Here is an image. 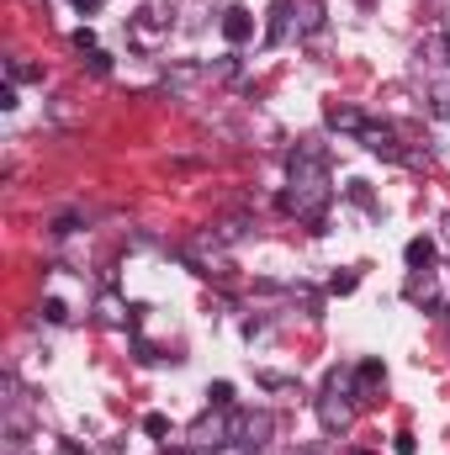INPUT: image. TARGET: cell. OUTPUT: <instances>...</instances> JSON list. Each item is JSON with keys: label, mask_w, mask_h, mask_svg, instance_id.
I'll list each match as a JSON object with an SVG mask.
<instances>
[{"label": "cell", "mask_w": 450, "mask_h": 455, "mask_svg": "<svg viewBox=\"0 0 450 455\" xmlns=\"http://www.w3.org/2000/svg\"><path fill=\"white\" fill-rule=\"evenodd\" d=\"M170 21H175V5H170V0H143V5L133 11V21H127V37H133L138 48H159V37L170 32Z\"/></svg>", "instance_id": "3"}, {"label": "cell", "mask_w": 450, "mask_h": 455, "mask_svg": "<svg viewBox=\"0 0 450 455\" xmlns=\"http://www.w3.org/2000/svg\"><path fill=\"white\" fill-rule=\"evenodd\" d=\"M430 112L440 116V122H446V116H450V80H440V85L430 91Z\"/></svg>", "instance_id": "13"}, {"label": "cell", "mask_w": 450, "mask_h": 455, "mask_svg": "<svg viewBox=\"0 0 450 455\" xmlns=\"http://www.w3.org/2000/svg\"><path fill=\"white\" fill-rule=\"evenodd\" d=\"M223 37L228 43H249V37H254V16H249L244 5H228L223 11Z\"/></svg>", "instance_id": "9"}, {"label": "cell", "mask_w": 450, "mask_h": 455, "mask_svg": "<svg viewBox=\"0 0 450 455\" xmlns=\"http://www.w3.org/2000/svg\"><path fill=\"white\" fill-rule=\"evenodd\" d=\"M446 329H450V307H446Z\"/></svg>", "instance_id": "25"}, {"label": "cell", "mask_w": 450, "mask_h": 455, "mask_svg": "<svg viewBox=\"0 0 450 455\" xmlns=\"http://www.w3.org/2000/svg\"><path fill=\"white\" fill-rule=\"evenodd\" d=\"M213 455H254V451H249V445H238V440H233V445H223V451H213Z\"/></svg>", "instance_id": "23"}, {"label": "cell", "mask_w": 450, "mask_h": 455, "mask_svg": "<svg viewBox=\"0 0 450 455\" xmlns=\"http://www.w3.org/2000/svg\"><path fill=\"white\" fill-rule=\"evenodd\" d=\"M392 451H398V455H419V440H414V435H398V440H392Z\"/></svg>", "instance_id": "20"}, {"label": "cell", "mask_w": 450, "mask_h": 455, "mask_svg": "<svg viewBox=\"0 0 450 455\" xmlns=\"http://www.w3.org/2000/svg\"><path fill=\"white\" fill-rule=\"evenodd\" d=\"M408 302H435V275H430V270H414V281H408Z\"/></svg>", "instance_id": "12"}, {"label": "cell", "mask_w": 450, "mask_h": 455, "mask_svg": "<svg viewBox=\"0 0 450 455\" xmlns=\"http://www.w3.org/2000/svg\"><path fill=\"white\" fill-rule=\"evenodd\" d=\"M360 143H366L371 154H382V159H403V148H398V132H392V127L366 122V127H360Z\"/></svg>", "instance_id": "7"}, {"label": "cell", "mask_w": 450, "mask_h": 455, "mask_svg": "<svg viewBox=\"0 0 450 455\" xmlns=\"http://www.w3.org/2000/svg\"><path fill=\"white\" fill-rule=\"evenodd\" d=\"M207 403H213V408H233V387H228V381H213V387H207Z\"/></svg>", "instance_id": "14"}, {"label": "cell", "mask_w": 450, "mask_h": 455, "mask_svg": "<svg viewBox=\"0 0 450 455\" xmlns=\"http://www.w3.org/2000/svg\"><path fill=\"white\" fill-rule=\"evenodd\" d=\"M101 318H107V323H122V307H117V297H101Z\"/></svg>", "instance_id": "21"}, {"label": "cell", "mask_w": 450, "mask_h": 455, "mask_svg": "<svg viewBox=\"0 0 450 455\" xmlns=\"http://www.w3.org/2000/svg\"><path fill=\"white\" fill-rule=\"evenodd\" d=\"M96 455H127V451H122V445H101Z\"/></svg>", "instance_id": "24"}, {"label": "cell", "mask_w": 450, "mask_h": 455, "mask_svg": "<svg viewBox=\"0 0 450 455\" xmlns=\"http://www.w3.org/2000/svg\"><path fill=\"white\" fill-rule=\"evenodd\" d=\"M403 259H408V270H435V259H440V249H435V238H408V249H403Z\"/></svg>", "instance_id": "10"}, {"label": "cell", "mask_w": 450, "mask_h": 455, "mask_svg": "<svg viewBox=\"0 0 450 455\" xmlns=\"http://www.w3.org/2000/svg\"><path fill=\"white\" fill-rule=\"evenodd\" d=\"M223 445H233V424L223 419V408H213L207 419L191 424V451H223Z\"/></svg>", "instance_id": "4"}, {"label": "cell", "mask_w": 450, "mask_h": 455, "mask_svg": "<svg viewBox=\"0 0 450 455\" xmlns=\"http://www.w3.org/2000/svg\"><path fill=\"white\" fill-rule=\"evenodd\" d=\"M355 286H360V270H344V275H334V281H329V291H339V297H350Z\"/></svg>", "instance_id": "16"}, {"label": "cell", "mask_w": 450, "mask_h": 455, "mask_svg": "<svg viewBox=\"0 0 450 455\" xmlns=\"http://www.w3.org/2000/svg\"><path fill=\"white\" fill-rule=\"evenodd\" d=\"M75 48H80V53H101V48H96V32H91V27H80V32H75Z\"/></svg>", "instance_id": "19"}, {"label": "cell", "mask_w": 450, "mask_h": 455, "mask_svg": "<svg viewBox=\"0 0 450 455\" xmlns=\"http://www.w3.org/2000/svg\"><path fill=\"white\" fill-rule=\"evenodd\" d=\"M350 376L344 371H329V381H324V397H318V419H324V429L329 435H344L350 429V419H355V408H350Z\"/></svg>", "instance_id": "2"}, {"label": "cell", "mask_w": 450, "mask_h": 455, "mask_svg": "<svg viewBox=\"0 0 450 455\" xmlns=\"http://www.w3.org/2000/svg\"><path fill=\"white\" fill-rule=\"evenodd\" d=\"M329 154L318 143H297L292 154V186H286V212H297L302 223H318L329 207Z\"/></svg>", "instance_id": "1"}, {"label": "cell", "mask_w": 450, "mask_h": 455, "mask_svg": "<svg viewBox=\"0 0 450 455\" xmlns=\"http://www.w3.org/2000/svg\"><path fill=\"white\" fill-rule=\"evenodd\" d=\"M16 80H43V69L27 64V59H11V85H16Z\"/></svg>", "instance_id": "15"}, {"label": "cell", "mask_w": 450, "mask_h": 455, "mask_svg": "<svg viewBox=\"0 0 450 455\" xmlns=\"http://www.w3.org/2000/svg\"><path fill=\"white\" fill-rule=\"evenodd\" d=\"M329 127H344V132H360V127H366V116L355 112V107H329Z\"/></svg>", "instance_id": "11"}, {"label": "cell", "mask_w": 450, "mask_h": 455, "mask_svg": "<svg viewBox=\"0 0 450 455\" xmlns=\"http://www.w3.org/2000/svg\"><path fill=\"white\" fill-rule=\"evenodd\" d=\"M292 37V0H270V27H265V43L281 48Z\"/></svg>", "instance_id": "8"}, {"label": "cell", "mask_w": 450, "mask_h": 455, "mask_svg": "<svg viewBox=\"0 0 450 455\" xmlns=\"http://www.w3.org/2000/svg\"><path fill=\"white\" fill-rule=\"evenodd\" d=\"M382 387H387V365L382 360H360V371H355V403H371Z\"/></svg>", "instance_id": "6"}, {"label": "cell", "mask_w": 450, "mask_h": 455, "mask_svg": "<svg viewBox=\"0 0 450 455\" xmlns=\"http://www.w3.org/2000/svg\"><path fill=\"white\" fill-rule=\"evenodd\" d=\"M233 435H238V445H249V451H260L270 435H276V419L270 413H244L238 424H233Z\"/></svg>", "instance_id": "5"}, {"label": "cell", "mask_w": 450, "mask_h": 455, "mask_svg": "<svg viewBox=\"0 0 450 455\" xmlns=\"http://www.w3.org/2000/svg\"><path fill=\"white\" fill-rule=\"evenodd\" d=\"M43 318H48V323H64V318H69V307H64L59 297H48V302H43Z\"/></svg>", "instance_id": "18"}, {"label": "cell", "mask_w": 450, "mask_h": 455, "mask_svg": "<svg viewBox=\"0 0 450 455\" xmlns=\"http://www.w3.org/2000/svg\"><path fill=\"white\" fill-rule=\"evenodd\" d=\"M69 5H75L80 16H96V11H101V0H69Z\"/></svg>", "instance_id": "22"}, {"label": "cell", "mask_w": 450, "mask_h": 455, "mask_svg": "<svg viewBox=\"0 0 450 455\" xmlns=\"http://www.w3.org/2000/svg\"><path fill=\"white\" fill-rule=\"evenodd\" d=\"M143 435L165 440V435H170V419H165V413H149V419H143Z\"/></svg>", "instance_id": "17"}]
</instances>
